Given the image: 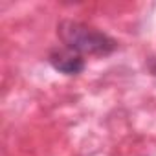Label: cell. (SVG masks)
<instances>
[{"mask_svg":"<svg viewBox=\"0 0 156 156\" xmlns=\"http://www.w3.org/2000/svg\"><path fill=\"white\" fill-rule=\"evenodd\" d=\"M57 35L62 41L64 48H70L79 55L105 57V55H110L112 51H116V48H118V42L110 35H107L92 26H87L83 22L70 20V19L61 20L57 24Z\"/></svg>","mask_w":156,"mask_h":156,"instance_id":"cell-1","label":"cell"},{"mask_svg":"<svg viewBox=\"0 0 156 156\" xmlns=\"http://www.w3.org/2000/svg\"><path fill=\"white\" fill-rule=\"evenodd\" d=\"M48 61L53 66V70H57L59 73H64V75H79L87 66L83 55H79L77 51H73L70 48L53 50L48 55Z\"/></svg>","mask_w":156,"mask_h":156,"instance_id":"cell-2","label":"cell"},{"mask_svg":"<svg viewBox=\"0 0 156 156\" xmlns=\"http://www.w3.org/2000/svg\"><path fill=\"white\" fill-rule=\"evenodd\" d=\"M147 70H149L152 75H156V57H149V59H147Z\"/></svg>","mask_w":156,"mask_h":156,"instance_id":"cell-3","label":"cell"}]
</instances>
